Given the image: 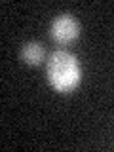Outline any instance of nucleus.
Wrapping results in <instances>:
<instances>
[{"label":"nucleus","mask_w":114,"mask_h":152,"mask_svg":"<svg viewBox=\"0 0 114 152\" xmlns=\"http://www.w3.org/2000/svg\"><path fill=\"white\" fill-rule=\"evenodd\" d=\"M80 34V25L72 15H59L51 23V38L57 44H69Z\"/></svg>","instance_id":"nucleus-2"},{"label":"nucleus","mask_w":114,"mask_h":152,"mask_svg":"<svg viewBox=\"0 0 114 152\" xmlns=\"http://www.w3.org/2000/svg\"><path fill=\"white\" fill-rule=\"evenodd\" d=\"M44 46L38 44V42H28V44L21 50V57L23 61L28 65H40L44 61Z\"/></svg>","instance_id":"nucleus-3"},{"label":"nucleus","mask_w":114,"mask_h":152,"mask_svg":"<svg viewBox=\"0 0 114 152\" xmlns=\"http://www.w3.org/2000/svg\"><path fill=\"white\" fill-rule=\"evenodd\" d=\"M48 80L59 93H69L76 89L82 80V70L76 57L65 50L53 51L48 59Z\"/></svg>","instance_id":"nucleus-1"}]
</instances>
